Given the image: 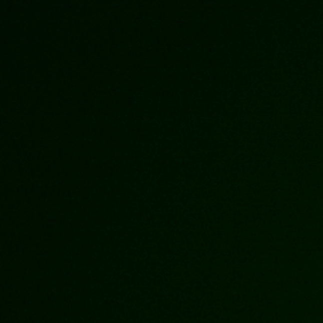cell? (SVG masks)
<instances>
[]
</instances>
